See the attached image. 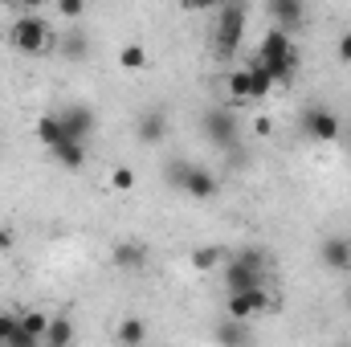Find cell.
Here are the masks:
<instances>
[{"label": "cell", "instance_id": "obj_30", "mask_svg": "<svg viewBox=\"0 0 351 347\" xmlns=\"http://www.w3.org/2000/svg\"><path fill=\"white\" fill-rule=\"evenodd\" d=\"M12 331H16V315H8V311H0V344H4V339H8Z\"/></svg>", "mask_w": 351, "mask_h": 347}, {"label": "cell", "instance_id": "obj_8", "mask_svg": "<svg viewBox=\"0 0 351 347\" xmlns=\"http://www.w3.org/2000/svg\"><path fill=\"white\" fill-rule=\"evenodd\" d=\"M262 311H269V294H265V286L245 290V294H229V302H225V319H233V323H250V319L262 315Z\"/></svg>", "mask_w": 351, "mask_h": 347}, {"label": "cell", "instance_id": "obj_14", "mask_svg": "<svg viewBox=\"0 0 351 347\" xmlns=\"http://www.w3.org/2000/svg\"><path fill=\"white\" fill-rule=\"evenodd\" d=\"M217 192H221V180L208 172V168H196V164H192L188 184H184V196H192V200H213Z\"/></svg>", "mask_w": 351, "mask_h": 347}, {"label": "cell", "instance_id": "obj_12", "mask_svg": "<svg viewBox=\"0 0 351 347\" xmlns=\"http://www.w3.org/2000/svg\"><path fill=\"white\" fill-rule=\"evenodd\" d=\"M225 90H229V106L233 102H254V66H233L229 78H225Z\"/></svg>", "mask_w": 351, "mask_h": 347}, {"label": "cell", "instance_id": "obj_10", "mask_svg": "<svg viewBox=\"0 0 351 347\" xmlns=\"http://www.w3.org/2000/svg\"><path fill=\"white\" fill-rule=\"evenodd\" d=\"M319 261H323L327 270H351V237H339V233L323 237V246H319Z\"/></svg>", "mask_w": 351, "mask_h": 347}, {"label": "cell", "instance_id": "obj_3", "mask_svg": "<svg viewBox=\"0 0 351 347\" xmlns=\"http://www.w3.org/2000/svg\"><path fill=\"white\" fill-rule=\"evenodd\" d=\"M265 250L258 246H245V250H233L229 261H225V286L229 294H245V290H258L265 274Z\"/></svg>", "mask_w": 351, "mask_h": 347}, {"label": "cell", "instance_id": "obj_20", "mask_svg": "<svg viewBox=\"0 0 351 347\" xmlns=\"http://www.w3.org/2000/svg\"><path fill=\"white\" fill-rule=\"evenodd\" d=\"M217 344H221V347H245V344H250V327H245V323L225 319V323L217 327Z\"/></svg>", "mask_w": 351, "mask_h": 347}, {"label": "cell", "instance_id": "obj_5", "mask_svg": "<svg viewBox=\"0 0 351 347\" xmlns=\"http://www.w3.org/2000/svg\"><path fill=\"white\" fill-rule=\"evenodd\" d=\"M200 131H204V139H208L213 147H221V152H237V143H241V119H237V110H233L229 102L208 106V110L200 115Z\"/></svg>", "mask_w": 351, "mask_h": 347}, {"label": "cell", "instance_id": "obj_26", "mask_svg": "<svg viewBox=\"0 0 351 347\" xmlns=\"http://www.w3.org/2000/svg\"><path fill=\"white\" fill-rule=\"evenodd\" d=\"M269 90H274V78H269V74H265L262 66L254 62V102H262V98L269 94Z\"/></svg>", "mask_w": 351, "mask_h": 347}, {"label": "cell", "instance_id": "obj_28", "mask_svg": "<svg viewBox=\"0 0 351 347\" xmlns=\"http://www.w3.org/2000/svg\"><path fill=\"white\" fill-rule=\"evenodd\" d=\"M58 12H62L66 21H82V16H86V4H82V0H62Z\"/></svg>", "mask_w": 351, "mask_h": 347}, {"label": "cell", "instance_id": "obj_6", "mask_svg": "<svg viewBox=\"0 0 351 347\" xmlns=\"http://www.w3.org/2000/svg\"><path fill=\"white\" fill-rule=\"evenodd\" d=\"M298 127H302L311 139H319V143H335V139L343 135V119H339L331 106H323V102H311V106L298 115Z\"/></svg>", "mask_w": 351, "mask_h": 347}, {"label": "cell", "instance_id": "obj_7", "mask_svg": "<svg viewBox=\"0 0 351 347\" xmlns=\"http://www.w3.org/2000/svg\"><path fill=\"white\" fill-rule=\"evenodd\" d=\"M58 119H62L66 139H74V143H86L90 135H94V127H98V119H94V110H90L86 102H70V106H62Z\"/></svg>", "mask_w": 351, "mask_h": 347}, {"label": "cell", "instance_id": "obj_24", "mask_svg": "<svg viewBox=\"0 0 351 347\" xmlns=\"http://www.w3.org/2000/svg\"><path fill=\"white\" fill-rule=\"evenodd\" d=\"M16 323H21V331H29L33 339H45V331H49V315H45V311H29V315H21Z\"/></svg>", "mask_w": 351, "mask_h": 347}, {"label": "cell", "instance_id": "obj_19", "mask_svg": "<svg viewBox=\"0 0 351 347\" xmlns=\"http://www.w3.org/2000/svg\"><path fill=\"white\" fill-rule=\"evenodd\" d=\"M37 139H41V143L49 147V152H53L58 143H66V131H62V119H58V115H41V119H37Z\"/></svg>", "mask_w": 351, "mask_h": 347}, {"label": "cell", "instance_id": "obj_25", "mask_svg": "<svg viewBox=\"0 0 351 347\" xmlns=\"http://www.w3.org/2000/svg\"><path fill=\"white\" fill-rule=\"evenodd\" d=\"M188 172H192V164H188V160H168V164H164V184L184 192V184H188Z\"/></svg>", "mask_w": 351, "mask_h": 347}, {"label": "cell", "instance_id": "obj_21", "mask_svg": "<svg viewBox=\"0 0 351 347\" xmlns=\"http://www.w3.org/2000/svg\"><path fill=\"white\" fill-rule=\"evenodd\" d=\"M119 66H123L127 74H139V70H147V49H143L139 41L123 45V49H119Z\"/></svg>", "mask_w": 351, "mask_h": 347}, {"label": "cell", "instance_id": "obj_13", "mask_svg": "<svg viewBox=\"0 0 351 347\" xmlns=\"http://www.w3.org/2000/svg\"><path fill=\"white\" fill-rule=\"evenodd\" d=\"M269 21H274V29L290 33V29H298V25L306 21V8H302L298 0H274V4H269Z\"/></svg>", "mask_w": 351, "mask_h": 347}, {"label": "cell", "instance_id": "obj_32", "mask_svg": "<svg viewBox=\"0 0 351 347\" xmlns=\"http://www.w3.org/2000/svg\"><path fill=\"white\" fill-rule=\"evenodd\" d=\"M269 127H274V123H269L265 115H262V119H258V123H254V131H258V135H269Z\"/></svg>", "mask_w": 351, "mask_h": 347}, {"label": "cell", "instance_id": "obj_29", "mask_svg": "<svg viewBox=\"0 0 351 347\" xmlns=\"http://www.w3.org/2000/svg\"><path fill=\"white\" fill-rule=\"evenodd\" d=\"M335 58H339V66H351V29L348 33H339V41H335Z\"/></svg>", "mask_w": 351, "mask_h": 347}, {"label": "cell", "instance_id": "obj_18", "mask_svg": "<svg viewBox=\"0 0 351 347\" xmlns=\"http://www.w3.org/2000/svg\"><path fill=\"white\" fill-rule=\"evenodd\" d=\"M114 335H119L123 347H143V339H147V323H143L139 315H127V319L114 327Z\"/></svg>", "mask_w": 351, "mask_h": 347}, {"label": "cell", "instance_id": "obj_17", "mask_svg": "<svg viewBox=\"0 0 351 347\" xmlns=\"http://www.w3.org/2000/svg\"><path fill=\"white\" fill-rule=\"evenodd\" d=\"M53 160H58L66 172H82V168H86V143L66 139V143H58V147H53Z\"/></svg>", "mask_w": 351, "mask_h": 347}, {"label": "cell", "instance_id": "obj_35", "mask_svg": "<svg viewBox=\"0 0 351 347\" xmlns=\"http://www.w3.org/2000/svg\"><path fill=\"white\" fill-rule=\"evenodd\" d=\"M348 347H351V344H348Z\"/></svg>", "mask_w": 351, "mask_h": 347}, {"label": "cell", "instance_id": "obj_33", "mask_svg": "<svg viewBox=\"0 0 351 347\" xmlns=\"http://www.w3.org/2000/svg\"><path fill=\"white\" fill-rule=\"evenodd\" d=\"M343 302H348V311H351V286H348V294H343Z\"/></svg>", "mask_w": 351, "mask_h": 347}, {"label": "cell", "instance_id": "obj_34", "mask_svg": "<svg viewBox=\"0 0 351 347\" xmlns=\"http://www.w3.org/2000/svg\"><path fill=\"white\" fill-rule=\"evenodd\" d=\"M343 131H348V135H351V115H348V123H343Z\"/></svg>", "mask_w": 351, "mask_h": 347}, {"label": "cell", "instance_id": "obj_16", "mask_svg": "<svg viewBox=\"0 0 351 347\" xmlns=\"http://www.w3.org/2000/svg\"><path fill=\"white\" fill-rule=\"evenodd\" d=\"M58 49H62V58H70V62H82V58H90V37L82 33V29L58 33Z\"/></svg>", "mask_w": 351, "mask_h": 347}, {"label": "cell", "instance_id": "obj_11", "mask_svg": "<svg viewBox=\"0 0 351 347\" xmlns=\"http://www.w3.org/2000/svg\"><path fill=\"white\" fill-rule=\"evenodd\" d=\"M147 258H152V254H147L143 241H119V246L110 250V265H114V270H127V274H131V270H143Z\"/></svg>", "mask_w": 351, "mask_h": 347}, {"label": "cell", "instance_id": "obj_27", "mask_svg": "<svg viewBox=\"0 0 351 347\" xmlns=\"http://www.w3.org/2000/svg\"><path fill=\"white\" fill-rule=\"evenodd\" d=\"M0 347H41V339H33V335H29V331H21V323H16V331H12Z\"/></svg>", "mask_w": 351, "mask_h": 347}, {"label": "cell", "instance_id": "obj_22", "mask_svg": "<svg viewBox=\"0 0 351 347\" xmlns=\"http://www.w3.org/2000/svg\"><path fill=\"white\" fill-rule=\"evenodd\" d=\"M229 258L221 246H200V250H192L188 261H192V270H213V265H221V261Z\"/></svg>", "mask_w": 351, "mask_h": 347}, {"label": "cell", "instance_id": "obj_23", "mask_svg": "<svg viewBox=\"0 0 351 347\" xmlns=\"http://www.w3.org/2000/svg\"><path fill=\"white\" fill-rule=\"evenodd\" d=\"M106 184H110V192L127 196V192H135V172H131L127 164H114V168H110V176H106Z\"/></svg>", "mask_w": 351, "mask_h": 347}, {"label": "cell", "instance_id": "obj_2", "mask_svg": "<svg viewBox=\"0 0 351 347\" xmlns=\"http://www.w3.org/2000/svg\"><path fill=\"white\" fill-rule=\"evenodd\" d=\"M258 66L274 78V86H278V82H290V78L298 74V49H294L290 33H282V29H269V33H265L262 49H258Z\"/></svg>", "mask_w": 351, "mask_h": 347}, {"label": "cell", "instance_id": "obj_9", "mask_svg": "<svg viewBox=\"0 0 351 347\" xmlns=\"http://www.w3.org/2000/svg\"><path fill=\"white\" fill-rule=\"evenodd\" d=\"M164 135H168V110H164V106L139 110V119H135V139H139V143H160Z\"/></svg>", "mask_w": 351, "mask_h": 347}, {"label": "cell", "instance_id": "obj_15", "mask_svg": "<svg viewBox=\"0 0 351 347\" xmlns=\"http://www.w3.org/2000/svg\"><path fill=\"white\" fill-rule=\"evenodd\" d=\"M74 339H78L74 319H70V315H53V319H49V331H45V339H41V347H74Z\"/></svg>", "mask_w": 351, "mask_h": 347}, {"label": "cell", "instance_id": "obj_4", "mask_svg": "<svg viewBox=\"0 0 351 347\" xmlns=\"http://www.w3.org/2000/svg\"><path fill=\"white\" fill-rule=\"evenodd\" d=\"M245 21H250V8L245 4H225L217 12V29H213V53L221 62H233L237 49H241V37H245Z\"/></svg>", "mask_w": 351, "mask_h": 347}, {"label": "cell", "instance_id": "obj_1", "mask_svg": "<svg viewBox=\"0 0 351 347\" xmlns=\"http://www.w3.org/2000/svg\"><path fill=\"white\" fill-rule=\"evenodd\" d=\"M8 41H12V49L25 53V58H41V53H53V49H58V33H53L49 21L37 16V12H21V16L12 21V29H8Z\"/></svg>", "mask_w": 351, "mask_h": 347}, {"label": "cell", "instance_id": "obj_31", "mask_svg": "<svg viewBox=\"0 0 351 347\" xmlns=\"http://www.w3.org/2000/svg\"><path fill=\"white\" fill-rule=\"evenodd\" d=\"M12 246H16V233H12L8 225H0V258H4V254H12Z\"/></svg>", "mask_w": 351, "mask_h": 347}]
</instances>
